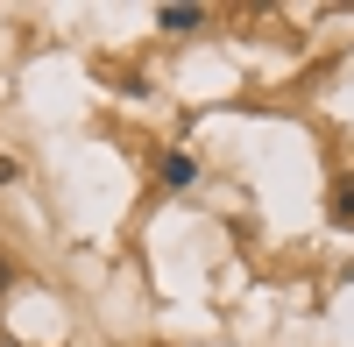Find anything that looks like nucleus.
Listing matches in <instances>:
<instances>
[{"label": "nucleus", "instance_id": "1", "mask_svg": "<svg viewBox=\"0 0 354 347\" xmlns=\"http://www.w3.org/2000/svg\"><path fill=\"white\" fill-rule=\"evenodd\" d=\"M326 220H333V227H354V178H333V191H326Z\"/></svg>", "mask_w": 354, "mask_h": 347}, {"label": "nucleus", "instance_id": "4", "mask_svg": "<svg viewBox=\"0 0 354 347\" xmlns=\"http://www.w3.org/2000/svg\"><path fill=\"white\" fill-rule=\"evenodd\" d=\"M15 178H21V163H15V156H0V191H8Z\"/></svg>", "mask_w": 354, "mask_h": 347}, {"label": "nucleus", "instance_id": "3", "mask_svg": "<svg viewBox=\"0 0 354 347\" xmlns=\"http://www.w3.org/2000/svg\"><path fill=\"white\" fill-rule=\"evenodd\" d=\"M156 21L170 28V36H192V28H205V8H163Z\"/></svg>", "mask_w": 354, "mask_h": 347}, {"label": "nucleus", "instance_id": "5", "mask_svg": "<svg viewBox=\"0 0 354 347\" xmlns=\"http://www.w3.org/2000/svg\"><path fill=\"white\" fill-rule=\"evenodd\" d=\"M8 283H15V263H8V255H0V291H8Z\"/></svg>", "mask_w": 354, "mask_h": 347}, {"label": "nucleus", "instance_id": "2", "mask_svg": "<svg viewBox=\"0 0 354 347\" xmlns=\"http://www.w3.org/2000/svg\"><path fill=\"white\" fill-rule=\"evenodd\" d=\"M163 185H170V191H185V185H198V156H185V149H170V156H163Z\"/></svg>", "mask_w": 354, "mask_h": 347}]
</instances>
